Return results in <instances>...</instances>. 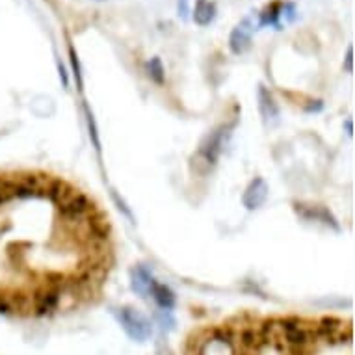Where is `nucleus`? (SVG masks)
Segmentation results:
<instances>
[{
	"instance_id": "1",
	"label": "nucleus",
	"mask_w": 355,
	"mask_h": 355,
	"mask_svg": "<svg viewBox=\"0 0 355 355\" xmlns=\"http://www.w3.org/2000/svg\"><path fill=\"white\" fill-rule=\"evenodd\" d=\"M114 313H116V318L130 338H135L138 343H144V340L151 337V324L138 311L130 307H121L116 309Z\"/></svg>"
},
{
	"instance_id": "6",
	"label": "nucleus",
	"mask_w": 355,
	"mask_h": 355,
	"mask_svg": "<svg viewBox=\"0 0 355 355\" xmlns=\"http://www.w3.org/2000/svg\"><path fill=\"white\" fill-rule=\"evenodd\" d=\"M149 296H153V300L158 303V307H162L164 311H171L175 307V303H177L171 288L162 285V283H158L155 277H153L151 286H149Z\"/></svg>"
},
{
	"instance_id": "3",
	"label": "nucleus",
	"mask_w": 355,
	"mask_h": 355,
	"mask_svg": "<svg viewBox=\"0 0 355 355\" xmlns=\"http://www.w3.org/2000/svg\"><path fill=\"white\" fill-rule=\"evenodd\" d=\"M231 127H233V125H231ZM231 127L221 125V127L214 128V130L201 141V146H199L198 151V158H201V162L207 164V168H212V166L218 162V158H220L221 155V149H223V144H225V138L231 135V132H229Z\"/></svg>"
},
{
	"instance_id": "5",
	"label": "nucleus",
	"mask_w": 355,
	"mask_h": 355,
	"mask_svg": "<svg viewBox=\"0 0 355 355\" xmlns=\"http://www.w3.org/2000/svg\"><path fill=\"white\" fill-rule=\"evenodd\" d=\"M266 198H268V187L261 177H257L255 181H251L250 187L245 188L244 196H242V203L248 210H255L264 205Z\"/></svg>"
},
{
	"instance_id": "15",
	"label": "nucleus",
	"mask_w": 355,
	"mask_h": 355,
	"mask_svg": "<svg viewBox=\"0 0 355 355\" xmlns=\"http://www.w3.org/2000/svg\"><path fill=\"white\" fill-rule=\"evenodd\" d=\"M344 71L354 73V47H348V53H346V58H344Z\"/></svg>"
},
{
	"instance_id": "12",
	"label": "nucleus",
	"mask_w": 355,
	"mask_h": 355,
	"mask_svg": "<svg viewBox=\"0 0 355 355\" xmlns=\"http://www.w3.org/2000/svg\"><path fill=\"white\" fill-rule=\"evenodd\" d=\"M146 67H147V75L151 76V80H155L157 84L162 86L164 82H166V71H164L162 60L155 56V58H151L149 62H147Z\"/></svg>"
},
{
	"instance_id": "11",
	"label": "nucleus",
	"mask_w": 355,
	"mask_h": 355,
	"mask_svg": "<svg viewBox=\"0 0 355 355\" xmlns=\"http://www.w3.org/2000/svg\"><path fill=\"white\" fill-rule=\"evenodd\" d=\"M281 15H283V2H272L259 15V26H275L281 30Z\"/></svg>"
},
{
	"instance_id": "8",
	"label": "nucleus",
	"mask_w": 355,
	"mask_h": 355,
	"mask_svg": "<svg viewBox=\"0 0 355 355\" xmlns=\"http://www.w3.org/2000/svg\"><path fill=\"white\" fill-rule=\"evenodd\" d=\"M153 275L147 272V268L138 266L130 272V288L138 294L140 297L147 300L149 297V286H151Z\"/></svg>"
},
{
	"instance_id": "14",
	"label": "nucleus",
	"mask_w": 355,
	"mask_h": 355,
	"mask_svg": "<svg viewBox=\"0 0 355 355\" xmlns=\"http://www.w3.org/2000/svg\"><path fill=\"white\" fill-rule=\"evenodd\" d=\"M69 60H71V65H73V75H75L76 78V86H78V89H82V73H80V62H78V56H76L75 49L71 47L69 49Z\"/></svg>"
},
{
	"instance_id": "2",
	"label": "nucleus",
	"mask_w": 355,
	"mask_h": 355,
	"mask_svg": "<svg viewBox=\"0 0 355 355\" xmlns=\"http://www.w3.org/2000/svg\"><path fill=\"white\" fill-rule=\"evenodd\" d=\"M58 210L67 221L82 223L89 216H94V203L84 193H78L73 190L62 203H58Z\"/></svg>"
},
{
	"instance_id": "20",
	"label": "nucleus",
	"mask_w": 355,
	"mask_h": 355,
	"mask_svg": "<svg viewBox=\"0 0 355 355\" xmlns=\"http://www.w3.org/2000/svg\"><path fill=\"white\" fill-rule=\"evenodd\" d=\"M344 127H346V130H348V136H354V125H352V119H348V121L344 123Z\"/></svg>"
},
{
	"instance_id": "19",
	"label": "nucleus",
	"mask_w": 355,
	"mask_h": 355,
	"mask_svg": "<svg viewBox=\"0 0 355 355\" xmlns=\"http://www.w3.org/2000/svg\"><path fill=\"white\" fill-rule=\"evenodd\" d=\"M324 108V103L322 101H315V105H309L305 110L307 112H320Z\"/></svg>"
},
{
	"instance_id": "7",
	"label": "nucleus",
	"mask_w": 355,
	"mask_h": 355,
	"mask_svg": "<svg viewBox=\"0 0 355 355\" xmlns=\"http://www.w3.org/2000/svg\"><path fill=\"white\" fill-rule=\"evenodd\" d=\"M257 99H259V110H261V116L264 119V123L279 117V108L275 105L274 97H272V94L262 84L259 86V92H257Z\"/></svg>"
},
{
	"instance_id": "13",
	"label": "nucleus",
	"mask_w": 355,
	"mask_h": 355,
	"mask_svg": "<svg viewBox=\"0 0 355 355\" xmlns=\"http://www.w3.org/2000/svg\"><path fill=\"white\" fill-rule=\"evenodd\" d=\"M84 112H86V121H87V128H89V138L94 141L95 149L97 153H101V140H99V132H97V125H95V117L89 110V106L84 105Z\"/></svg>"
},
{
	"instance_id": "10",
	"label": "nucleus",
	"mask_w": 355,
	"mask_h": 355,
	"mask_svg": "<svg viewBox=\"0 0 355 355\" xmlns=\"http://www.w3.org/2000/svg\"><path fill=\"white\" fill-rule=\"evenodd\" d=\"M216 19V4L212 0H196L193 6V21L199 26H209Z\"/></svg>"
},
{
	"instance_id": "16",
	"label": "nucleus",
	"mask_w": 355,
	"mask_h": 355,
	"mask_svg": "<svg viewBox=\"0 0 355 355\" xmlns=\"http://www.w3.org/2000/svg\"><path fill=\"white\" fill-rule=\"evenodd\" d=\"M56 65H58L60 78H62V82H64V87H69V76H67V71H65V67L62 65V62H60V60H56Z\"/></svg>"
},
{
	"instance_id": "18",
	"label": "nucleus",
	"mask_w": 355,
	"mask_h": 355,
	"mask_svg": "<svg viewBox=\"0 0 355 355\" xmlns=\"http://www.w3.org/2000/svg\"><path fill=\"white\" fill-rule=\"evenodd\" d=\"M112 196H114V199H116V203H117V205H119V209H121V210H123V212H125V214H127V216H128V218H130V220H132V214H130V210H128V209H127V207H125V203H123L121 199L117 198L116 193H112Z\"/></svg>"
},
{
	"instance_id": "9",
	"label": "nucleus",
	"mask_w": 355,
	"mask_h": 355,
	"mask_svg": "<svg viewBox=\"0 0 355 355\" xmlns=\"http://www.w3.org/2000/svg\"><path fill=\"white\" fill-rule=\"evenodd\" d=\"M296 212L297 214H302L303 218H307V220H318L322 223H326V225H331L338 231V223L337 220L333 218L331 212L324 207H305V205H296Z\"/></svg>"
},
{
	"instance_id": "17",
	"label": "nucleus",
	"mask_w": 355,
	"mask_h": 355,
	"mask_svg": "<svg viewBox=\"0 0 355 355\" xmlns=\"http://www.w3.org/2000/svg\"><path fill=\"white\" fill-rule=\"evenodd\" d=\"M179 13H181L182 19L188 17V0H181L179 2Z\"/></svg>"
},
{
	"instance_id": "4",
	"label": "nucleus",
	"mask_w": 355,
	"mask_h": 355,
	"mask_svg": "<svg viewBox=\"0 0 355 355\" xmlns=\"http://www.w3.org/2000/svg\"><path fill=\"white\" fill-rule=\"evenodd\" d=\"M251 35H253V24L250 19H244L236 24L229 35V49L233 54H244L251 47Z\"/></svg>"
}]
</instances>
